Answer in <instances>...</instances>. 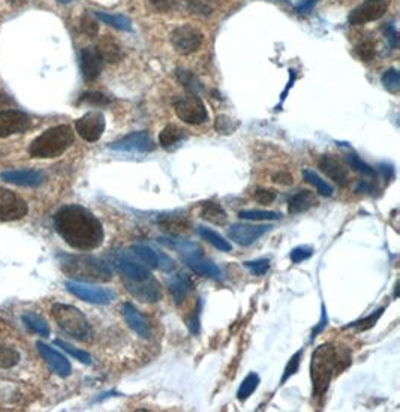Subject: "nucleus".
Instances as JSON below:
<instances>
[{"label":"nucleus","instance_id":"nucleus-48","mask_svg":"<svg viewBox=\"0 0 400 412\" xmlns=\"http://www.w3.org/2000/svg\"><path fill=\"white\" fill-rule=\"evenodd\" d=\"M81 29L86 35H89L90 38L97 36L98 35V24L97 21H94L93 18H90L89 15H84L83 20H81Z\"/></svg>","mask_w":400,"mask_h":412},{"label":"nucleus","instance_id":"nucleus-19","mask_svg":"<svg viewBox=\"0 0 400 412\" xmlns=\"http://www.w3.org/2000/svg\"><path fill=\"white\" fill-rule=\"evenodd\" d=\"M186 266L191 269L194 273L204 276L208 279H222V270H220L213 261L204 258L201 253H195V255H186L185 257Z\"/></svg>","mask_w":400,"mask_h":412},{"label":"nucleus","instance_id":"nucleus-52","mask_svg":"<svg viewBox=\"0 0 400 412\" xmlns=\"http://www.w3.org/2000/svg\"><path fill=\"white\" fill-rule=\"evenodd\" d=\"M384 30H385V34H387V39L390 41L392 47H396V44H397V31H396L394 26H392V24H387Z\"/></svg>","mask_w":400,"mask_h":412},{"label":"nucleus","instance_id":"nucleus-47","mask_svg":"<svg viewBox=\"0 0 400 412\" xmlns=\"http://www.w3.org/2000/svg\"><path fill=\"white\" fill-rule=\"evenodd\" d=\"M161 225H162V228L165 229V231H168V232H171V234H177V232H182V231H186L187 229V227H189V224L186 222H177V220H171V219H168V220H162L161 222Z\"/></svg>","mask_w":400,"mask_h":412},{"label":"nucleus","instance_id":"nucleus-28","mask_svg":"<svg viewBox=\"0 0 400 412\" xmlns=\"http://www.w3.org/2000/svg\"><path fill=\"white\" fill-rule=\"evenodd\" d=\"M185 138V131L178 128L176 125H168L159 134V144L164 149L170 150L176 144L180 143Z\"/></svg>","mask_w":400,"mask_h":412},{"label":"nucleus","instance_id":"nucleus-31","mask_svg":"<svg viewBox=\"0 0 400 412\" xmlns=\"http://www.w3.org/2000/svg\"><path fill=\"white\" fill-rule=\"evenodd\" d=\"M94 15H97L101 21H103L105 24H108L114 29H119V30H131L132 29V24H131V20L128 17L124 15H119V14H108V13H99V10H97L94 13Z\"/></svg>","mask_w":400,"mask_h":412},{"label":"nucleus","instance_id":"nucleus-41","mask_svg":"<svg viewBox=\"0 0 400 412\" xmlns=\"http://www.w3.org/2000/svg\"><path fill=\"white\" fill-rule=\"evenodd\" d=\"M301 355H303V350L297 351L296 354H294L290 358V362H288V364L285 367V372H283V376H282V381H280L282 384H285L292 375H296L299 372V367H300V363H301Z\"/></svg>","mask_w":400,"mask_h":412},{"label":"nucleus","instance_id":"nucleus-42","mask_svg":"<svg viewBox=\"0 0 400 412\" xmlns=\"http://www.w3.org/2000/svg\"><path fill=\"white\" fill-rule=\"evenodd\" d=\"M357 55H359V57L364 62H369L373 59L375 56V42L373 39H363L359 45H357L355 48Z\"/></svg>","mask_w":400,"mask_h":412},{"label":"nucleus","instance_id":"nucleus-9","mask_svg":"<svg viewBox=\"0 0 400 412\" xmlns=\"http://www.w3.org/2000/svg\"><path fill=\"white\" fill-rule=\"evenodd\" d=\"M27 203L9 189L0 187V220H20L27 215Z\"/></svg>","mask_w":400,"mask_h":412},{"label":"nucleus","instance_id":"nucleus-5","mask_svg":"<svg viewBox=\"0 0 400 412\" xmlns=\"http://www.w3.org/2000/svg\"><path fill=\"white\" fill-rule=\"evenodd\" d=\"M51 315L60 329L73 339L87 342L92 337V327L84 313L69 304L56 303L52 304Z\"/></svg>","mask_w":400,"mask_h":412},{"label":"nucleus","instance_id":"nucleus-16","mask_svg":"<svg viewBox=\"0 0 400 412\" xmlns=\"http://www.w3.org/2000/svg\"><path fill=\"white\" fill-rule=\"evenodd\" d=\"M36 348L39 354L44 358L45 363L50 366V369L56 375L62 376V378H66L71 375L72 372V367L68 358L65 355H62L60 353H57L56 350H52L48 345H45L44 342H38Z\"/></svg>","mask_w":400,"mask_h":412},{"label":"nucleus","instance_id":"nucleus-33","mask_svg":"<svg viewBox=\"0 0 400 412\" xmlns=\"http://www.w3.org/2000/svg\"><path fill=\"white\" fill-rule=\"evenodd\" d=\"M131 250L145 264L147 267H149V269H157V261H159V257H157V253L150 246L134 245L131 248Z\"/></svg>","mask_w":400,"mask_h":412},{"label":"nucleus","instance_id":"nucleus-8","mask_svg":"<svg viewBox=\"0 0 400 412\" xmlns=\"http://www.w3.org/2000/svg\"><path fill=\"white\" fill-rule=\"evenodd\" d=\"M171 44L180 55H192L203 44V34L192 26H180L171 34Z\"/></svg>","mask_w":400,"mask_h":412},{"label":"nucleus","instance_id":"nucleus-23","mask_svg":"<svg viewBox=\"0 0 400 412\" xmlns=\"http://www.w3.org/2000/svg\"><path fill=\"white\" fill-rule=\"evenodd\" d=\"M166 285H168V290H170V292L173 294L176 304H180L187 297L189 291L192 290V280L183 273L174 274V276H171L166 280Z\"/></svg>","mask_w":400,"mask_h":412},{"label":"nucleus","instance_id":"nucleus-53","mask_svg":"<svg viewBox=\"0 0 400 412\" xmlns=\"http://www.w3.org/2000/svg\"><path fill=\"white\" fill-rule=\"evenodd\" d=\"M150 2L157 10H168L173 8L171 0H150Z\"/></svg>","mask_w":400,"mask_h":412},{"label":"nucleus","instance_id":"nucleus-56","mask_svg":"<svg viewBox=\"0 0 400 412\" xmlns=\"http://www.w3.org/2000/svg\"><path fill=\"white\" fill-rule=\"evenodd\" d=\"M380 171L384 174V178L385 180H388V177H390L392 174H393V170H392V166H388V165H381V168H380Z\"/></svg>","mask_w":400,"mask_h":412},{"label":"nucleus","instance_id":"nucleus-13","mask_svg":"<svg viewBox=\"0 0 400 412\" xmlns=\"http://www.w3.org/2000/svg\"><path fill=\"white\" fill-rule=\"evenodd\" d=\"M30 118L23 111L5 110L0 111V138H6L9 135L26 132L30 128Z\"/></svg>","mask_w":400,"mask_h":412},{"label":"nucleus","instance_id":"nucleus-54","mask_svg":"<svg viewBox=\"0 0 400 412\" xmlns=\"http://www.w3.org/2000/svg\"><path fill=\"white\" fill-rule=\"evenodd\" d=\"M273 178H275V182H276V183H282V185H291V183H292V177H291L288 173L276 174Z\"/></svg>","mask_w":400,"mask_h":412},{"label":"nucleus","instance_id":"nucleus-55","mask_svg":"<svg viewBox=\"0 0 400 412\" xmlns=\"http://www.w3.org/2000/svg\"><path fill=\"white\" fill-rule=\"evenodd\" d=\"M355 191H357V192H373V191H375V187H373L371 183L362 182L359 186L355 187Z\"/></svg>","mask_w":400,"mask_h":412},{"label":"nucleus","instance_id":"nucleus-18","mask_svg":"<svg viewBox=\"0 0 400 412\" xmlns=\"http://www.w3.org/2000/svg\"><path fill=\"white\" fill-rule=\"evenodd\" d=\"M2 180L17 186L35 187L45 182V174L36 170H9L0 174Z\"/></svg>","mask_w":400,"mask_h":412},{"label":"nucleus","instance_id":"nucleus-29","mask_svg":"<svg viewBox=\"0 0 400 412\" xmlns=\"http://www.w3.org/2000/svg\"><path fill=\"white\" fill-rule=\"evenodd\" d=\"M197 231H198V234L201 236L206 241H208L210 245L215 246L220 252H229L231 249H233V246H231V243L228 240H225L220 234H217L216 231L210 229V228H206V227H198Z\"/></svg>","mask_w":400,"mask_h":412},{"label":"nucleus","instance_id":"nucleus-32","mask_svg":"<svg viewBox=\"0 0 400 412\" xmlns=\"http://www.w3.org/2000/svg\"><path fill=\"white\" fill-rule=\"evenodd\" d=\"M259 385V375L255 372H250L245 379L243 383L240 384V388L237 392V399L240 402H245L246 399H249L252 395H254L255 390Z\"/></svg>","mask_w":400,"mask_h":412},{"label":"nucleus","instance_id":"nucleus-25","mask_svg":"<svg viewBox=\"0 0 400 412\" xmlns=\"http://www.w3.org/2000/svg\"><path fill=\"white\" fill-rule=\"evenodd\" d=\"M97 51H98V55L101 56L102 62L115 63V62L122 60V57H123V51H122L120 45L110 36H103L99 41V44L97 45Z\"/></svg>","mask_w":400,"mask_h":412},{"label":"nucleus","instance_id":"nucleus-34","mask_svg":"<svg viewBox=\"0 0 400 412\" xmlns=\"http://www.w3.org/2000/svg\"><path fill=\"white\" fill-rule=\"evenodd\" d=\"M238 218L245 220H279L282 215L279 211L270 210H241Z\"/></svg>","mask_w":400,"mask_h":412},{"label":"nucleus","instance_id":"nucleus-21","mask_svg":"<svg viewBox=\"0 0 400 412\" xmlns=\"http://www.w3.org/2000/svg\"><path fill=\"white\" fill-rule=\"evenodd\" d=\"M320 170L330 177L333 182H336L341 186H346L350 183V173L346 168L343 166V164L336 159L334 156L331 155H324L321 159H320Z\"/></svg>","mask_w":400,"mask_h":412},{"label":"nucleus","instance_id":"nucleus-37","mask_svg":"<svg viewBox=\"0 0 400 412\" xmlns=\"http://www.w3.org/2000/svg\"><path fill=\"white\" fill-rule=\"evenodd\" d=\"M20 362V354L10 346H0V367H13Z\"/></svg>","mask_w":400,"mask_h":412},{"label":"nucleus","instance_id":"nucleus-10","mask_svg":"<svg viewBox=\"0 0 400 412\" xmlns=\"http://www.w3.org/2000/svg\"><path fill=\"white\" fill-rule=\"evenodd\" d=\"M110 149L115 152H132V153H149L156 149V144L153 143L149 132L140 131L132 132L129 135L123 136L122 140L115 141L110 145Z\"/></svg>","mask_w":400,"mask_h":412},{"label":"nucleus","instance_id":"nucleus-20","mask_svg":"<svg viewBox=\"0 0 400 412\" xmlns=\"http://www.w3.org/2000/svg\"><path fill=\"white\" fill-rule=\"evenodd\" d=\"M114 266L120 271V274H123V276L129 280H145L152 276L149 269L141 266L138 262H135L131 257L124 255V253L115 258Z\"/></svg>","mask_w":400,"mask_h":412},{"label":"nucleus","instance_id":"nucleus-22","mask_svg":"<svg viewBox=\"0 0 400 412\" xmlns=\"http://www.w3.org/2000/svg\"><path fill=\"white\" fill-rule=\"evenodd\" d=\"M81 73L86 81H94L102 71V59L98 55L97 48H84L81 51Z\"/></svg>","mask_w":400,"mask_h":412},{"label":"nucleus","instance_id":"nucleus-44","mask_svg":"<svg viewBox=\"0 0 400 412\" xmlns=\"http://www.w3.org/2000/svg\"><path fill=\"white\" fill-rule=\"evenodd\" d=\"M383 313H384V309H378V311H375L372 315L366 316V318H363V320H360V321H357V322H354L352 327H355V329L359 330V332L369 330V329H372V327L376 324V321L381 318Z\"/></svg>","mask_w":400,"mask_h":412},{"label":"nucleus","instance_id":"nucleus-38","mask_svg":"<svg viewBox=\"0 0 400 412\" xmlns=\"http://www.w3.org/2000/svg\"><path fill=\"white\" fill-rule=\"evenodd\" d=\"M55 343H56L59 348H62L63 351H66L68 354H71L73 358H77V360H78L80 363H83V364H90V363H92V357H90L86 351L77 350V348H73L72 345H69V343H66V342H63V341H60V339H56Z\"/></svg>","mask_w":400,"mask_h":412},{"label":"nucleus","instance_id":"nucleus-15","mask_svg":"<svg viewBox=\"0 0 400 412\" xmlns=\"http://www.w3.org/2000/svg\"><path fill=\"white\" fill-rule=\"evenodd\" d=\"M124 287L128 288V291L136 297L138 300L144 303H156L159 301L162 297L161 292V285L157 283L152 276L145 280H126Z\"/></svg>","mask_w":400,"mask_h":412},{"label":"nucleus","instance_id":"nucleus-7","mask_svg":"<svg viewBox=\"0 0 400 412\" xmlns=\"http://www.w3.org/2000/svg\"><path fill=\"white\" fill-rule=\"evenodd\" d=\"M174 110L178 119L189 125H201L207 122L208 113L198 94H186L174 101Z\"/></svg>","mask_w":400,"mask_h":412},{"label":"nucleus","instance_id":"nucleus-51","mask_svg":"<svg viewBox=\"0 0 400 412\" xmlns=\"http://www.w3.org/2000/svg\"><path fill=\"white\" fill-rule=\"evenodd\" d=\"M318 0H301V2L296 6V13L297 14H308L309 10L313 9V6L317 5Z\"/></svg>","mask_w":400,"mask_h":412},{"label":"nucleus","instance_id":"nucleus-39","mask_svg":"<svg viewBox=\"0 0 400 412\" xmlns=\"http://www.w3.org/2000/svg\"><path fill=\"white\" fill-rule=\"evenodd\" d=\"M346 162H348V165L352 168V170L359 171V173H362L364 176H369V177L376 176V171L373 170V168L371 165H367L364 161H362L357 155H348V156H346Z\"/></svg>","mask_w":400,"mask_h":412},{"label":"nucleus","instance_id":"nucleus-26","mask_svg":"<svg viewBox=\"0 0 400 412\" xmlns=\"http://www.w3.org/2000/svg\"><path fill=\"white\" fill-rule=\"evenodd\" d=\"M199 216H201L204 220L210 222V224H215V225H225L227 220H228V215H227L225 208L215 201L204 203L201 206V210H199Z\"/></svg>","mask_w":400,"mask_h":412},{"label":"nucleus","instance_id":"nucleus-12","mask_svg":"<svg viewBox=\"0 0 400 412\" xmlns=\"http://www.w3.org/2000/svg\"><path fill=\"white\" fill-rule=\"evenodd\" d=\"M388 8V0H366L364 3L357 6L350 14V23L352 26L366 24L369 21L381 18Z\"/></svg>","mask_w":400,"mask_h":412},{"label":"nucleus","instance_id":"nucleus-49","mask_svg":"<svg viewBox=\"0 0 400 412\" xmlns=\"http://www.w3.org/2000/svg\"><path fill=\"white\" fill-rule=\"evenodd\" d=\"M83 102H89V104H94V105H102V104H108L107 97H103L102 93H97V92H90V93H84L81 97Z\"/></svg>","mask_w":400,"mask_h":412},{"label":"nucleus","instance_id":"nucleus-35","mask_svg":"<svg viewBox=\"0 0 400 412\" xmlns=\"http://www.w3.org/2000/svg\"><path fill=\"white\" fill-rule=\"evenodd\" d=\"M303 177L308 183H310L312 186L317 187V191H318L320 195H322V197H331L333 195V187L327 182L322 180V178L317 173H313L310 170H304Z\"/></svg>","mask_w":400,"mask_h":412},{"label":"nucleus","instance_id":"nucleus-17","mask_svg":"<svg viewBox=\"0 0 400 412\" xmlns=\"http://www.w3.org/2000/svg\"><path fill=\"white\" fill-rule=\"evenodd\" d=\"M120 311H122L124 321L128 322L131 329L136 334L141 336L143 339H149V337L152 336V329H150L149 321L145 320V316L138 309H136L132 303H124Z\"/></svg>","mask_w":400,"mask_h":412},{"label":"nucleus","instance_id":"nucleus-40","mask_svg":"<svg viewBox=\"0 0 400 412\" xmlns=\"http://www.w3.org/2000/svg\"><path fill=\"white\" fill-rule=\"evenodd\" d=\"M384 87L392 92V93H397L400 90V76L396 69H388L385 71V73L381 78Z\"/></svg>","mask_w":400,"mask_h":412},{"label":"nucleus","instance_id":"nucleus-50","mask_svg":"<svg viewBox=\"0 0 400 412\" xmlns=\"http://www.w3.org/2000/svg\"><path fill=\"white\" fill-rule=\"evenodd\" d=\"M157 267H161V270H164V271H171V270H174V261L170 257H166L165 253H161L159 261H157Z\"/></svg>","mask_w":400,"mask_h":412},{"label":"nucleus","instance_id":"nucleus-58","mask_svg":"<svg viewBox=\"0 0 400 412\" xmlns=\"http://www.w3.org/2000/svg\"><path fill=\"white\" fill-rule=\"evenodd\" d=\"M0 98H3V97H2V94H0Z\"/></svg>","mask_w":400,"mask_h":412},{"label":"nucleus","instance_id":"nucleus-14","mask_svg":"<svg viewBox=\"0 0 400 412\" xmlns=\"http://www.w3.org/2000/svg\"><path fill=\"white\" fill-rule=\"evenodd\" d=\"M271 229L269 225H250V224H236L229 227L228 229V237L237 243L238 246H250L261 239Z\"/></svg>","mask_w":400,"mask_h":412},{"label":"nucleus","instance_id":"nucleus-4","mask_svg":"<svg viewBox=\"0 0 400 412\" xmlns=\"http://www.w3.org/2000/svg\"><path fill=\"white\" fill-rule=\"evenodd\" d=\"M73 143V132L68 125H59L42 132L29 147V153L39 159H52L65 153Z\"/></svg>","mask_w":400,"mask_h":412},{"label":"nucleus","instance_id":"nucleus-57","mask_svg":"<svg viewBox=\"0 0 400 412\" xmlns=\"http://www.w3.org/2000/svg\"><path fill=\"white\" fill-rule=\"evenodd\" d=\"M57 2H60V3H71L72 0H57Z\"/></svg>","mask_w":400,"mask_h":412},{"label":"nucleus","instance_id":"nucleus-11","mask_svg":"<svg viewBox=\"0 0 400 412\" xmlns=\"http://www.w3.org/2000/svg\"><path fill=\"white\" fill-rule=\"evenodd\" d=\"M76 131L83 140L98 141L105 131V118L99 111H90L76 122Z\"/></svg>","mask_w":400,"mask_h":412},{"label":"nucleus","instance_id":"nucleus-45","mask_svg":"<svg viewBox=\"0 0 400 412\" xmlns=\"http://www.w3.org/2000/svg\"><path fill=\"white\" fill-rule=\"evenodd\" d=\"M313 255V249L310 246H297L290 253V258L294 264H299L304 260H309Z\"/></svg>","mask_w":400,"mask_h":412},{"label":"nucleus","instance_id":"nucleus-1","mask_svg":"<svg viewBox=\"0 0 400 412\" xmlns=\"http://www.w3.org/2000/svg\"><path fill=\"white\" fill-rule=\"evenodd\" d=\"M55 228L77 250H93L103 243V227L92 211L80 204L63 206L55 215Z\"/></svg>","mask_w":400,"mask_h":412},{"label":"nucleus","instance_id":"nucleus-2","mask_svg":"<svg viewBox=\"0 0 400 412\" xmlns=\"http://www.w3.org/2000/svg\"><path fill=\"white\" fill-rule=\"evenodd\" d=\"M350 363V355L345 357L331 343H324L313 351L310 362V378L313 384V396H324L336 374H339Z\"/></svg>","mask_w":400,"mask_h":412},{"label":"nucleus","instance_id":"nucleus-43","mask_svg":"<svg viewBox=\"0 0 400 412\" xmlns=\"http://www.w3.org/2000/svg\"><path fill=\"white\" fill-rule=\"evenodd\" d=\"M245 267L254 274V276H264V274L270 269V261L269 260H255V261H246Z\"/></svg>","mask_w":400,"mask_h":412},{"label":"nucleus","instance_id":"nucleus-46","mask_svg":"<svg viewBox=\"0 0 400 412\" xmlns=\"http://www.w3.org/2000/svg\"><path fill=\"white\" fill-rule=\"evenodd\" d=\"M254 198L262 206H269L276 199V192L273 189H257Z\"/></svg>","mask_w":400,"mask_h":412},{"label":"nucleus","instance_id":"nucleus-27","mask_svg":"<svg viewBox=\"0 0 400 412\" xmlns=\"http://www.w3.org/2000/svg\"><path fill=\"white\" fill-rule=\"evenodd\" d=\"M157 241L161 243V245L174 249L180 253H185L186 255H195V253H201V249L197 245V243H192L189 240H183V239H177V237H159Z\"/></svg>","mask_w":400,"mask_h":412},{"label":"nucleus","instance_id":"nucleus-3","mask_svg":"<svg viewBox=\"0 0 400 412\" xmlns=\"http://www.w3.org/2000/svg\"><path fill=\"white\" fill-rule=\"evenodd\" d=\"M60 269L78 282H110L113 271L107 262L92 255H59Z\"/></svg>","mask_w":400,"mask_h":412},{"label":"nucleus","instance_id":"nucleus-24","mask_svg":"<svg viewBox=\"0 0 400 412\" xmlns=\"http://www.w3.org/2000/svg\"><path fill=\"white\" fill-rule=\"evenodd\" d=\"M318 204V198L310 191H300L292 195L288 201V211L291 215H299L308 211Z\"/></svg>","mask_w":400,"mask_h":412},{"label":"nucleus","instance_id":"nucleus-30","mask_svg":"<svg viewBox=\"0 0 400 412\" xmlns=\"http://www.w3.org/2000/svg\"><path fill=\"white\" fill-rule=\"evenodd\" d=\"M23 322L27 325V329L31 330L34 333L39 336H48L50 334V327L47 321L42 318V316L34 313V312H27L23 315Z\"/></svg>","mask_w":400,"mask_h":412},{"label":"nucleus","instance_id":"nucleus-36","mask_svg":"<svg viewBox=\"0 0 400 412\" xmlns=\"http://www.w3.org/2000/svg\"><path fill=\"white\" fill-rule=\"evenodd\" d=\"M176 76H177V80L180 81L182 86H183L186 90L191 92L192 94H198L199 92H201V89H203L201 83L198 81V78L194 76V73H192L191 71L178 69V71L176 72Z\"/></svg>","mask_w":400,"mask_h":412},{"label":"nucleus","instance_id":"nucleus-6","mask_svg":"<svg viewBox=\"0 0 400 412\" xmlns=\"http://www.w3.org/2000/svg\"><path fill=\"white\" fill-rule=\"evenodd\" d=\"M66 290L78 297L83 301H87L92 304H110L117 299V294L108 288H101L97 285H92L87 282H78V280H68L65 283Z\"/></svg>","mask_w":400,"mask_h":412}]
</instances>
